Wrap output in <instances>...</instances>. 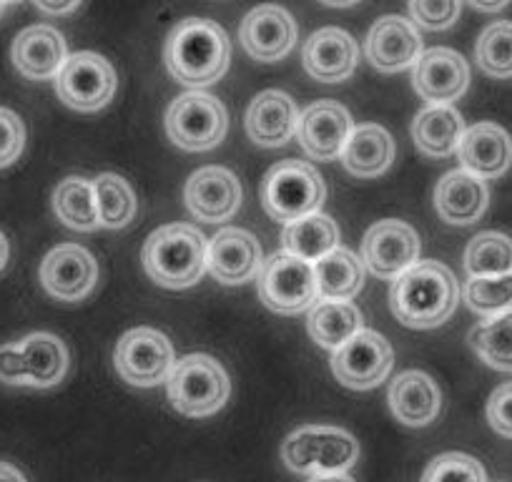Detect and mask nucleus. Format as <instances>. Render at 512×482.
Listing matches in <instances>:
<instances>
[{
	"label": "nucleus",
	"mask_w": 512,
	"mask_h": 482,
	"mask_svg": "<svg viewBox=\"0 0 512 482\" xmlns=\"http://www.w3.org/2000/svg\"><path fill=\"white\" fill-rule=\"evenodd\" d=\"M460 299L457 279L445 264L417 262L395 279L390 292L392 314L405 327L432 329L452 317Z\"/></svg>",
	"instance_id": "f257e3e1"
},
{
	"label": "nucleus",
	"mask_w": 512,
	"mask_h": 482,
	"mask_svg": "<svg viewBox=\"0 0 512 482\" xmlns=\"http://www.w3.org/2000/svg\"><path fill=\"white\" fill-rule=\"evenodd\" d=\"M166 66L186 86H209L229 68L231 41L224 28L209 18H184L176 23L164 48Z\"/></svg>",
	"instance_id": "f03ea898"
},
{
	"label": "nucleus",
	"mask_w": 512,
	"mask_h": 482,
	"mask_svg": "<svg viewBox=\"0 0 512 482\" xmlns=\"http://www.w3.org/2000/svg\"><path fill=\"white\" fill-rule=\"evenodd\" d=\"M209 241L196 226L169 224L156 229L144 244L146 274L166 289H186L206 272Z\"/></svg>",
	"instance_id": "7ed1b4c3"
},
{
	"label": "nucleus",
	"mask_w": 512,
	"mask_h": 482,
	"mask_svg": "<svg viewBox=\"0 0 512 482\" xmlns=\"http://www.w3.org/2000/svg\"><path fill=\"white\" fill-rule=\"evenodd\" d=\"M359 445L347 430L307 425L284 440L282 460L297 475H344L357 462Z\"/></svg>",
	"instance_id": "20e7f679"
},
{
	"label": "nucleus",
	"mask_w": 512,
	"mask_h": 482,
	"mask_svg": "<svg viewBox=\"0 0 512 482\" xmlns=\"http://www.w3.org/2000/svg\"><path fill=\"white\" fill-rule=\"evenodd\" d=\"M324 181L312 164L284 159L267 171L262 181V204L272 219L294 224L317 214L324 201Z\"/></svg>",
	"instance_id": "39448f33"
},
{
	"label": "nucleus",
	"mask_w": 512,
	"mask_h": 482,
	"mask_svg": "<svg viewBox=\"0 0 512 482\" xmlns=\"http://www.w3.org/2000/svg\"><path fill=\"white\" fill-rule=\"evenodd\" d=\"M166 385L171 405L186 417L214 415L231 395V382L224 367L209 354H189L179 359Z\"/></svg>",
	"instance_id": "423d86ee"
},
{
	"label": "nucleus",
	"mask_w": 512,
	"mask_h": 482,
	"mask_svg": "<svg viewBox=\"0 0 512 482\" xmlns=\"http://www.w3.org/2000/svg\"><path fill=\"white\" fill-rule=\"evenodd\" d=\"M68 372V349L56 334L36 332L16 344L0 347V382L53 387Z\"/></svg>",
	"instance_id": "0eeeda50"
},
{
	"label": "nucleus",
	"mask_w": 512,
	"mask_h": 482,
	"mask_svg": "<svg viewBox=\"0 0 512 482\" xmlns=\"http://www.w3.org/2000/svg\"><path fill=\"white\" fill-rule=\"evenodd\" d=\"M226 108L216 96L191 91L176 98L166 111V134L184 151H209L226 136Z\"/></svg>",
	"instance_id": "6e6552de"
},
{
	"label": "nucleus",
	"mask_w": 512,
	"mask_h": 482,
	"mask_svg": "<svg viewBox=\"0 0 512 482\" xmlns=\"http://www.w3.org/2000/svg\"><path fill=\"white\" fill-rule=\"evenodd\" d=\"M113 365L123 382L134 387H156L169 382L176 367L174 344L166 334L151 327H136L121 337Z\"/></svg>",
	"instance_id": "1a4fd4ad"
},
{
	"label": "nucleus",
	"mask_w": 512,
	"mask_h": 482,
	"mask_svg": "<svg viewBox=\"0 0 512 482\" xmlns=\"http://www.w3.org/2000/svg\"><path fill=\"white\" fill-rule=\"evenodd\" d=\"M259 297L272 312L299 314L319 302L314 264L292 254H272L259 272Z\"/></svg>",
	"instance_id": "9d476101"
},
{
	"label": "nucleus",
	"mask_w": 512,
	"mask_h": 482,
	"mask_svg": "<svg viewBox=\"0 0 512 482\" xmlns=\"http://www.w3.org/2000/svg\"><path fill=\"white\" fill-rule=\"evenodd\" d=\"M118 78L111 63L98 53H73L56 76V91L68 108L91 113L108 106Z\"/></svg>",
	"instance_id": "9b49d317"
},
{
	"label": "nucleus",
	"mask_w": 512,
	"mask_h": 482,
	"mask_svg": "<svg viewBox=\"0 0 512 482\" xmlns=\"http://www.w3.org/2000/svg\"><path fill=\"white\" fill-rule=\"evenodd\" d=\"M395 365V352L382 334L362 329L332 357V372L349 390H372L387 380Z\"/></svg>",
	"instance_id": "f8f14e48"
},
{
	"label": "nucleus",
	"mask_w": 512,
	"mask_h": 482,
	"mask_svg": "<svg viewBox=\"0 0 512 482\" xmlns=\"http://www.w3.org/2000/svg\"><path fill=\"white\" fill-rule=\"evenodd\" d=\"M420 257V236L410 224L384 219L367 231L362 241V262L382 279H397L415 267Z\"/></svg>",
	"instance_id": "ddd939ff"
},
{
	"label": "nucleus",
	"mask_w": 512,
	"mask_h": 482,
	"mask_svg": "<svg viewBox=\"0 0 512 482\" xmlns=\"http://www.w3.org/2000/svg\"><path fill=\"white\" fill-rule=\"evenodd\" d=\"M41 282L51 297L61 302H81L96 287L98 264L88 249L78 244H61L43 259Z\"/></svg>",
	"instance_id": "4468645a"
},
{
	"label": "nucleus",
	"mask_w": 512,
	"mask_h": 482,
	"mask_svg": "<svg viewBox=\"0 0 512 482\" xmlns=\"http://www.w3.org/2000/svg\"><path fill=\"white\" fill-rule=\"evenodd\" d=\"M412 83L430 106H450V101H457L470 86V68L452 48H430L415 63Z\"/></svg>",
	"instance_id": "2eb2a0df"
},
{
	"label": "nucleus",
	"mask_w": 512,
	"mask_h": 482,
	"mask_svg": "<svg viewBox=\"0 0 512 482\" xmlns=\"http://www.w3.org/2000/svg\"><path fill=\"white\" fill-rule=\"evenodd\" d=\"M352 131L347 108L337 101H317L299 116L297 139L312 159L334 161L342 156Z\"/></svg>",
	"instance_id": "dca6fc26"
},
{
	"label": "nucleus",
	"mask_w": 512,
	"mask_h": 482,
	"mask_svg": "<svg viewBox=\"0 0 512 482\" xmlns=\"http://www.w3.org/2000/svg\"><path fill=\"white\" fill-rule=\"evenodd\" d=\"M184 199L196 219L216 224V221L231 219L239 211L241 184L229 169L204 166L186 181Z\"/></svg>",
	"instance_id": "f3484780"
},
{
	"label": "nucleus",
	"mask_w": 512,
	"mask_h": 482,
	"mask_svg": "<svg viewBox=\"0 0 512 482\" xmlns=\"http://www.w3.org/2000/svg\"><path fill=\"white\" fill-rule=\"evenodd\" d=\"M297 23L284 8L279 6H259L246 13L241 23V46L246 48L251 58L264 63L282 61L297 43Z\"/></svg>",
	"instance_id": "a211bd4d"
},
{
	"label": "nucleus",
	"mask_w": 512,
	"mask_h": 482,
	"mask_svg": "<svg viewBox=\"0 0 512 482\" xmlns=\"http://www.w3.org/2000/svg\"><path fill=\"white\" fill-rule=\"evenodd\" d=\"M262 247L244 229H221L209 241L206 269L221 284H246L262 272Z\"/></svg>",
	"instance_id": "6ab92c4d"
},
{
	"label": "nucleus",
	"mask_w": 512,
	"mask_h": 482,
	"mask_svg": "<svg viewBox=\"0 0 512 482\" xmlns=\"http://www.w3.org/2000/svg\"><path fill=\"white\" fill-rule=\"evenodd\" d=\"M422 56V38L415 23L402 16H384L369 28L367 58L377 71L397 73L415 66Z\"/></svg>",
	"instance_id": "aec40b11"
},
{
	"label": "nucleus",
	"mask_w": 512,
	"mask_h": 482,
	"mask_svg": "<svg viewBox=\"0 0 512 482\" xmlns=\"http://www.w3.org/2000/svg\"><path fill=\"white\" fill-rule=\"evenodd\" d=\"M462 171L477 179H497L512 164V139L502 126L482 121L472 129H465L457 146Z\"/></svg>",
	"instance_id": "412c9836"
},
{
	"label": "nucleus",
	"mask_w": 512,
	"mask_h": 482,
	"mask_svg": "<svg viewBox=\"0 0 512 482\" xmlns=\"http://www.w3.org/2000/svg\"><path fill=\"white\" fill-rule=\"evenodd\" d=\"M304 68L312 78L324 83L347 81L359 61L354 38L342 28H322L304 43Z\"/></svg>",
	"instance_id": "4be33fe9"
},
{
	"label": "nucleus",
	"mask_w": 512,
	"mask_h": 482,
	"mask_svg": "<svg viewBox=\"0 0 512 482\" xmlns=\"http://www.w3.org/2000/svg\"><path fill=\"white\" fill-rule=\"evenodd\" d=\"M299 126V111L292 96L284 91H264L251 101L246 111V131L259 146H284Z\"/></svg>",
	"instance_id": "5701e85b"
},
{
	"label": "nucleus",
	"mask_w": 512,
	"mask_h": 482,
	"mask_svg": "<svg viewBox=\"0 0 512 482\" xmlns=\"http://www.w3.org/2000/svg\"><path fill=\"white\" fill-rule=\"evenodd\" d=\"M13 63L31 81H48L61 73L66 63V41L51 26H31L13 41Z\"/></svg>",
	"instance_id": "b1692460"
},
{
	"label": "nucleus",
	"mask_w": 512,
	"mask_h": 482,
	"mask_svg": "<svg viewBox=\"0 0 512 482\" xmlns=\"http://www.w3.org/2000/svg\"><path fill=\"white\" fill-rule=\"evenodd\" d=\"M487 201H490V191L485 181L462 169L442 176L435 189V209L447 224H475L485 214Z\"/></svg>",
	"instance_id": "393cba45"
},
{
	"label": "nucleus",
	"mask_w": 512,
	"mask_h": 482,
	"mask_svg": "<svg viewBox=\"0 0 512 482\" xmlns=\"http://www.w3.org/2000/svg\"><path fill=\"white\" fill-rule=\"evenodd\" d=\"M440 387L425 372H402L390 387V410L402 425L425 427L440 415Z\"/></svg>",
	"instance_id": "a878e982"
},
{
	"label": "nucleus",
	"mask_w": 512,
	"mask_h": 482,
	"mask_svg": "<svg viewBox=\"0 0 512 482\" xmlns=\"http://www.w3.org/2000/svg\"><path fill=\"white\" fill-rule=\"evenodd\" d=\"M342 161L349 174L359 179H372V176L384 174L395 161V141L377 124L357 126L344 146Z\"/></svg>",
	"instance_id": "bb28decb"
},
{
	"label": "nucleus",
	"mask_w": 512,
	"mask_h": 482,
	"mask_svg": "<svg viewBox=\"0 0 512 482\" xmlns=\"http://www.w3.org/2000/svg\"><path fill=\"white\" fill-rule=\"evenodd\" d=\"M465 124L452 106H427L417 113L412 124V139L417 149L432 159H445L460 146Z\"/></svg>",
	"instance_id": "cd10ccee"
},
{
	"label": "nucleus",
	"mask_w": 512,
	"mask_h": 482,
	"mask_svg": "<svg viewBox=\"0 0 512 482\" xmlns=\"http://www.w3.org/2000/svg\"><path fill=\"white\" fill-rule=\"evenodd\" d=\"M362 312L352 302H337V299H319L309 309L307 327L314 342L324 349H334L349 342L354 334L362 332Z\"/></svg>",
	"instance_id": "c85d7f7f"
},
{
	"label": "nucleus",
	"mask_w": 512,
	"mask_h": 482,
	"mask_svg": "<svg viewBox=\"0 0 512 482\" xmlns=\"http://www.w3.org/2000/svg\"><path fill=\"white\" fill-rule=\"evenodd\" d=\"M284 252L292 257L304 259L309 264H317L334 249H339V226L327 214L317 211L312 216L287 224L282 234Z\"/></svg>",
	"instance_id": "c756f323"
},
{
	"label": "nucleus",
	"mask_w": 512,
	"mask_h": 482,
	"mask_svg": "<svg viewBox=\"0 0 512 482\" xmlns=\"http://www.w3.org/2000/svg\"><path fill=\"white\" fill-rule=\"evenodd\" d=\"M317 274L319 299H337V302H349L359 294L364 282V264L354 257L349 249H334L324 259L314 264Z\"/></svg>",
	"instance_id": "7c9ffc66"
},
{
	"label": "nucleus",
	"mask_w": 512,
	"mask_h": 482,
	"mask_svg": "<svg viewBox=\"0 0 512 482\" xmlns=\"http://www.w3.org/2000/svg\"><path fill=\"white\" fill-rule=\"evenodd\" d=\"M53 211L58 219L76 231H93L101 226L93 181L83 176H68L53 191Z\"/></svg>",
	"instance_id": "2f4dec72"
},
{
	"label": "nucleus",
	"mask_w": 512,
	"mask_h": 482,
	"mask_svg": "<svg viewBox=\"0 0 512 482\" xmlns=\"http://www.w3.org/2000/svg\"><path fill=\"white\" fill-rule=\"evenodd\" d=\"M465 269L470 279L512 274V239L497 231H482L467 244Z\"/></svg>",
	"instance_id": "473e14b6"
},
{
	"label": "nucleus",
	"mask_w": 512,
	"mask_h": 482,
	"mask_svg": "<svg viewBox=\"0 0 512 482\" xmlns=\"http://www.w3.org/2000/svg\"><path fill=\"white\" fill-rule=\"evenodd\" d=\"M470 344L487 367L512 372V309L477 324L470 332Z\"/></svg>",
	"instance_id": "72a5a7b5"
},
{
	"label": "nucleus",
	"mask_w": 512,
	"mask_h": 482,
	"mask_svg": "<svg viewBox=\"0 0 512 482\" xmlns=\"http://www.w3.org/2000/svg\"><path fill=\"white\" fill-rule=\"evenodd\" d=\"M98 204V221L106 229H123L136 216V194L126 179L103 174L93 181Z\"/></svg>",
	"instance_id": "f704fd0d"
},
{
	"label": "nucleus",
	"mask_w": 512,
	"mask_h": 482,
	"mask_svg": "<svg viewBox=\"0 0 512 482\" xmlns=\"http://www.w3.org/2000/svg\"><path fill=\"white\" fill-rule=\"evenodd\" d=\"M477 66L492 78H512V23L497 21L480 33L475 46Z\"/></svg>",
	"instance_id": "c9c22d12"
},
{
	"label": "nucleus",
	"mask_w": 512,
	"mask_h": 482,
	"mask_svg": "<svg viewBox=\"0 0 512 482\" xmlns=\"http://www.w3.org/2000/svg\"><path fill=\"white\" fill-rule=\"evenodd\" d=\"M465 302L475 314L492 319L512 309V274L505 277L470 279L465 284Z\"/></svg>",
	"instance_id": "e433bc0d"
},
{
	"label": "nucleus",
	"mask_w": 512,
	"mask_h": 482,
	"mask_svg": "<svg viewBox=\"0 0 512 482\" xmlns=\"http://www.w3.org/2000/svg\"><path fill=\"white\" fill-rule=\"evenodd\" d=\"M422 482H487L485 470L465 452H445L427 465Z\"/></svg>",
	"instance_id": "4c0bfd02"
},
{
	"label": "nucleus",
	"mask_w": 512,
	"mask_h": 482,
	"mask_svg": "<svg viewBox=\"0 0 512 482\" xmlns=\"http://www.w3.org/2000/svg\"><path fill=\"white\" fill-rule=\"evenodd\" d=\"M26 146V126L11 108L0 106V169L11 166Z\"/></svg>",
	"instance_id": "58836bf2"
},
{
	"label": "nucleus",
	"mask_w": 512,
	"mask_h": 482,
	"mask_svg": "<svg viewBox=\"0 0 512 482\" xmlns=\"http://www.w3.org/2000/svg\"><path fill=\"white\" fill-rule=\"evenodd\" d=\"M412 18L430 31L450 28L460 16V3H412Z\"/></svg>",
	"instance_id": "ea45409f"
},
{
	"label": "nucleus",
	"mask_w": 512,
	"mask_h": 482,
	"mask_svg": "<svg viewBox=\"0 0 512 482\" xmlns=\"http://www.w3.org/2000/svg\"><path fill=\"white\" fill-rule=\"evenodd\" d=\"M487 420L502 437H512V382L497 387L487 402Z\"/></svg>",
	"instance_id": "a19ab883"
},
{
	"label": "nucleus",
	"mask_w": 512,
	"mask_h": 482,
	"mask_svg": "<svg viewBox=\"0 0 512 482\" xmlns=\"http://www.w3.org/2000/svg\"><path fill=\"white\" fill-rule=\"evenodd\" d=\"M38 11L51 13V16H66V13L78 11V3H63V6H53V3H36Z\"/></svg>",
	"instance_id": "79ce46f5"
},
{
	"label": "nucleus",
	"mask_w": 512,
	"mask_h": 482,
	"mask_svg": "<svg viewBox=\"0 0 512 482\" xmlns=\"http://www.w3.org/2000/svg\"><path fill=\"white\" fill-rule=\"evenodd\" d=\"M0 482H26V477H23L21 470L8 465V462H0Z\"/></svg>",
	"instance_id": "37998d69"
},
{
	"label": "nucleus",
	"mask_w": 512,
	"mask_h": 482,
	"mask_svg": "<svg viewBox=\"0 0 512 482\" xmlns=\"http://www.w3.org/2000/svg\"><path fill=\"white\" fill-rule=\"evenodd\" d=\"M8 254H11V249H8V239L3 236V231H0V272H3V267H6Z\"/></svg>",
	"instance_id": "c03bdc74"
},
{
	"label": "nucleus",
	"mask_w": 512,
	"mask_h": 482,
	"mask_svg": "<svg viewBox=\"0 0 512 482\" xmlns=\"http://www.w3.org/2000/svg\"><path fill=\"white\" fill-rule=\"evenodd\" d=\"M309 482H354L349 475H322V477H312Z\"/></svg>",
	"instance_id": "a18cd8bd"
},
{
	"label": "nucleus",
	"mask_w": 512,
	"mask_h": 482,
	"mask_svg": "<svg viewBox=\"0 0 512 482\" xmlns=\"http://www.w3.org/2000/svg\"><path fill=\"white\" fill-rule=\"evenodd\" d=\"M472 8H477V11H502V8H507V3H492V6H485V3H472Z\"/></svg>",
	"instance_id": "49530a36"
},
{
	"label": "nucleus",
	"mask_w": 512,
	"mask_h": 482,
	"mask_svg": "<svg viewBox=\"0 0 512 482\" xmlns=\"http://www.w3.org/2000/svg\"><path fill=\"white\" fill-rule=\"evenodd\" d=\"M3 11H6V3H0V13H3Z\"/></svg>",
	"instance_id": "de8ad7c7"
}]
</instances>
